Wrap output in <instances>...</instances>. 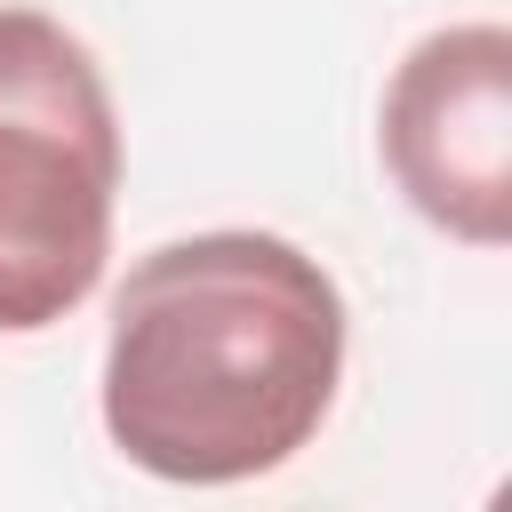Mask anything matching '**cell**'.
I'll use <instances>...</instances> for the list:
<instances>
[{
	"label": "cell",
	"instance_id": "cell-1",
	"mask_svg": "<svg viewBox=\"0 0 512 512\" xmlns=\"http://www.w3.org/2000/svg\"><path fill=\"white\" fill-rule=\"evenodd\" d=\"M344 376V296L280 232H192L128 264L104 336V432L176 488L280 472Z\"/></svg>",
	"mask_w": 512,
	"mask_h": 512
},
{
	"label": "cell",
	"instance_id": "cell-2",
	"mask_svg": "<svg viewBox=\"0 0 512 512\" xmlns=\"http://www.w3.org/2000/svg\"><path fill=\"white\" fill-rule=\"evenodd\" d=\"M120 120L96 56L40 8H0V336L56 328L112 256Z\"/></svg>",
	"mask_w": 512,
	"mask_h": 512
},
{
	"label": "cell",
	"instance_id": "cell-3",
	"mask_svg": "<svg viewBox=\"0 0 512 512\" xmlns=\"http://www.w3.org/2000/svg\"><path fill=\"white\" fill-rule=\"evenodd\" d=\"M384 168L424 224L464 248L512 240V32H424L384 88Z\"/></svg>",
	"mask_w": 512,
	"mask_h": 512
}]
</instances>
